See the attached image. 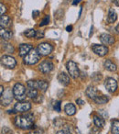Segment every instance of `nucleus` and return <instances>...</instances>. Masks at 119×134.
I'll use <instances>...</instances> for the list:
<instances>
[{
    "instance_id": "f257e3e1",
    "label": "nucleus",
    "mask_w": 119,
    "mask_h": 134,
    "mask_svg": "<svg viewBox=\"0 0 119 134\" xmlns=\"http://www.w3.org/2000/svg\"><path fill=\"white\" fill-rule=\"evenodd\" d=\"M34 122V115L31 113H26L24 115L17 116L14 119V124L19 129L28 130L32 127Z\"/></svg>"
},
{
    "instance_id": "f03ea898",
    "label": "nucleus",
    "mask_w": 119,
    "mask_h": 134,
    "mask_svg": "<svg viewBox=\"0 0 119 134\" xmlns=\"http://www.w3.org/2000/svg\"><path fill=\"white\" fill-rule=\"evenodd\" d=\"M12 91H13L15 99H17L19 102H20V101H25L26 97H28V96H27V91H26V89H25V86H23L22 84H20V83L16 84L15 86H14Z\"/></svg>"
},
{
    "instance_id": "7ed1b4c3",
    "label": "nucleus",
    "mask_w": 119,
    "mask_h": 134,
    "mask_svg": "<svg viewBox=\"0 0 119 134\" xmlns=\"http://www.w3.org/2000/svg\"><path fill=\"white\" fill-rule=\"evenodd\" d=\"M41 55L39 54V52H38V50L32 49L28 54L24 57V63L28 65H34L37 63H39V61L40 60Z\"/></svg>"
},
{
    "instance_id": "20e7f679",
    "label": "nucleus",
    "mask_w": 119,
    "mask_h": 134,
    "mask_svg": "<svg viewBox=\"0 0 119 134\" xmlns=\"http://www.w3.org/2000/svg\"><path fill=\"white\" fill-rule=\"evenodd\" d=\"M28 87L35 88L37 90H40L42 92H45L48 89V83L44 80H29L27 83Z\"/></svg>"
},
{
    "instance_id": "39448f33",
    "label": "nucleus",
    "mask_w": 119,
    "mask_h": 134,
    "mask_svg": "<svg viewBox=\"0 0 119 134\" xmlns=\"http://www.w3.org/2000/svg\"><path fill=\"white\" fill-rule=\"evenodd\" d=\"M66 68L68 70V73L69 75L73 77V79H76L80 76V70H79V67L77 65L76 63H74L73 61H69L66 63Z\"/></svg>"
},
{
    "instance_id": "423d86ee",
    "label": "nucleus",
    "mask_w": 119,
    "mask_h": 134,
    "mask_svg": "<svg viewBox=\"0 0 119 134\" xmlns=\"http://www.w3.org/2000/svg\"><path fill=\"white\" fill-rule=\"evenodd\" d=\"M31 108V104L28 101H20L15 104L14 106V112L15 113H24V112H28Z\"/></svg>"
},
{
    "instance_id": "0eeeda50",
    "label": "nucleus",
    "mask_w": 119,
    "mask_h": 134,
    "mask_svg": "<svg viewBox=\"0 0 119 134\" xmlns=\"http://www.w3.org/2000/svg\"><path fill=\"white\" fill-rule=\"evenodd\" d=\"M1 65L8 68V69H13L17 65V61L12 56L4 55L1 57Z\"/></svg>"
},
{
    "instance_id": "6e6552de",
    "label": "nucleus",
    "mask_w": 119,
    "mask_h": 134,
    "mask_svg": "<svg viewBox=\"0 0 119 134\" xmlns=\"http://www.w3.org/2000/svg\"><path fill=\"white\" fill-rule=\"evenodd\" d=\"M37 50H38V52H39V54H40V55L47 56V55H49V54H50L52 51H53V47H52V45H50V43L43 42V43L39 44Z\"/></svg>"
},
{
    "instance_id": "1a4fd4ad",
    "label": "nucleus",
    "mask_w": 119,
    "mask_h": 134,
    "mask_svg": "<svg viewBox=\"0 0 119 134\" xmlns=\"http://www.w3.org/2000/svg\"><path fill=\"white\" fill-rule=\"evenodd\" d=\"M13 98H15L13 91H11L10 89H8L1 96V104H2V106H8L12 102Z\"/></svg>"
},
{
    "instance_id": "9d476101",
    "label": "nucleus",
    "mask_w": 119,
    "mask_h": 134,
    "mask_svg": "<svg viewBox=\"0 0 119 134\" xmlns=\"http://www.w3.org/2000/svg\"><path fill=\"white\" fill-rule=\"evenodd\" d=\"M92 50L96 55L103 57V56L106 55L108 53V48L105 45H98V44H93L92 46Z\"/></svg>"
},
{
    "instance_id": "9b49d317",
    "label": "nucleus",
    "mask_w": 119,
    "mask_h": 134,
    "mask_svg": "<svg viewBox=\"0 0 119 134\" xmlns=\"http://www.w3.org/2000/svg\"><path fill=\"white\" fill-rule=\"evenodd\" d=\"M53 63L50 61H43L42 63H40V64L39 65V70L42 74H49L53 70Z\"/></svg>"
},
{
    "instance_id": "f8f14e48",
    "label": "nucleus",
    "mask_w": 119,
    "mask_h": 134,
    "mask_svg": "<svg viewBox=\"0 0 119 134\" xmlns=\"http://www.w3.org/2000/svg\"><path fill=\"white\" fill-rule=\"evenodd\" d=\"M104 86H105L106 90H107L109 93H114V92L116 91L117 89V82L115 79L109 77V78H106L105 83H104Z\"/></svg>"
},
{
    "instance_id": "ddd939ff",
    "label": "nucleus",
    "mask_w": 119,
    "mask_h": 134,
    "mask_svg": "<svg viewBox=\"0 0 119 134\" xmlns=\"http://www.w3.org/2000/svg\"><path fill=\"white\" fill-rule=\"evenodd\" d=\"M100 41L104 45H112L115 42V39L108 33H103L100 35Z\"/></svg>"
},
{
    "instance_id": "4468645a",
    "label": "nucleus",
    "mask_w": 119,
    "mask_h": 134,
    "mask_svg": "<svg viewBox=\"0 0 119 134\" xmlns=\"http://www.w3.org/2000/svg\"><path fill=\"white\" fill-rule=\"evenodd\" d=\"M32 49H33V47L30 44H27V43L20 44L19 45V56H20V57H25Z\"/></svg>"
},
{
    "instance_id": "2eb2a0df",
    "label": "nucleus",
    "mask_w": 119,
    "mask_h": 134,
    "mask_svg": "<svg viewBox=\"0 0 119 134\" xmlns=\"http://www.w3.org/2000/svg\"><path fill=\"white\" fill-rule=\"evenodd\" d=\"M58 81L59 82V84H62V86H68L71 83V79H70V76L65 73H61L59 75H58Z\"/></svg>"
},
{
    "instance_id": "dca6fc26",
    "label": "nucleus",
    "mask_w": 119,
    "mask_h": 134,
    "mask_svg": "<svg viewBox=\"0 0 119 134\" xmlns=\"http://www.w3.org/2000/svg\"><path fill=\"white\" fill-rule=\"evenodd\" d=\"M85 95L89 98H92L93 100L98 96V91H97V89L93 86H89L85 90Z\"/></svg>"
},
{
    "instance_id": "f3484780",
    "label": "nucleus",
    "mask_w": 119,
    "mask_h": 134,
    "mask_svg": "<svg viewBox=\"0 0 119 134\" xmlns=\"http://www.w3.org/2000/svg\"><path fill=\"white\" fill-rule=\"evenodd\" d=\"M64 111L67 114L68 116H73L75 113H76V108L73 104L72 103H68V104L65 105L64 107Z\"/></svg>"
},
{
    "instance_id": "a211bd4d",
    "label": "nucleus",
    "mask_w": 119,
    "mask_h": 134,
    "mask_svg": "<svg viewBox=\"0 0 119 134\" xmlns=\"http://www.w3.org/2000/svg\"><path fill=\"white\" fill-rule=\"evenodd\" d=\"M0 35H1V38L2 40H10L12 37H13V33L12 31H10L9 30H6L5 28H1L0 30Z\"/></svg>"
},
{
    "instance_id": "6ab92c4d",
    "label": "nucleus",
    "mask_w": 119,
    "mask_h": 134,
    "mask_svg": "<svg viewBox=\"0 0 119 134\" xmlns=\"http://www.w3.org/2000/svg\"><path fill=\"white\" fill-rule=\"evenodd\" d=\"M104 68L109 72H115L117 69L116 64L114 63L112 61H110V60H106V61L104 62Z\"/></svg>"
},
{
    "instance_id": "aec40b11",
    "label": "nucleus",
    "mask_w": 119,
    "mask_h": 134,
    "mask_svg": "<svg viewBox=\"0 0 119 134\" xmlns=\"http://www.w3.org/2000/svg\"><path fill=\"white\" fill-rule=\"evenodd\" d=\"M117 19V14L113 8H110L108 11V16H107V22L108 23H114L115 22Z\"/></svg>"
},
{
    "instance_id": "412c9836",
    "label": "nucleus",
    "mask_w": 119,
    "mask_h": 134,
    "mask_svg": "<svg viewBox=\"0 0 119 134\" xmlns=\"http://www.w3.org/2000/svg\"><path fill=\"white\" fill-rule=\"evenodd\" d=\"M10 23H11V20H10V18L8 16H1V18H0V26H1V28L8 27Z\"/></svg>"
},
{
    "instance_id": "4be33fe9",
    "label": "nucleus",
    "mask_w": 119,
    "mask_h": 134,
    "mask_svg": "<svg viewBox=\"0 0 119 134\" xmlns=\"http://www.w3.org/2000/svg\"><path fill=\"white\" fill-rule=\"evenodd\" d=\"M93 122H94V125L98 128H104V126L105 125V120H104L103 118L98 117V116H94L93 117Z\"/></svg>"
},
{
    "instance_id": "5701e85b",
    "label": "nucleus",
    "mask_w": 119,
    "mask_h": 134,
    "mask_svg": "<svg viewBox=\"0 0 119 134\" xmlns=\"http://www.w3.org/2000/svg\"><path fill=\"white\" fill-rule=\"evenodd\" d=\"M108 97H106L105 96H97L93 101H94L95 104L97 105H103V104H106L108 102Z\"/></svg>"
},
{
    "instance_id": "b1692460",
    "label": "nucleus",
    "mask_w": 119,
    "mask_h": 134,
    "mask_svg": "<svg viewBox=\"0 0 119 134\" xmlns=\"http://www.w3.org/2000/svg\"><path fill=\"white\" fill-rule=\"evenodd\" d=\"M112 134H119V120H114L111 127Z\"/></svg>"
},
{
    "instance_id": "393cba45",
    "label": "nucleus",
    "mask_w": 119,
    "mask_h": 134,
    "mask_svg": "<svg viewBox=\"0 0 119 134\" xmlns=\"http://www.w3.org/2000/svg\"><path fill=\"white\" fill-rule=\"evenodd\" d=\"M27 96H28V97H29V98L34 99L36 97H38V90L35 89V88L28 87V89L27 90Z\"/></svg>"
},
{
    "instance_id": "a878e982",
    "label": "nucleus",
    "mask_w": 119,
    "mask_h": 134,
    "mask_svg": "<svg viewBox=\"0 0 119 134\" xmlns=\"http://www.w3.org/2000/svg\"><path fill=\"white\" fill-rule=\"evenodd\" d=\"M36 31H37V30H35L34 29H28V30H27L26 31L24 32V34H25V36H26L27 38H28V39H31V38H35Z\"/></svg>"
},
{
    "instance_id": "bb28decb",
    "label": "nucleus",
    "mask_w": 119,
    "mask_h": 134,
    "mask_svg": "<svg viewBox=\"0 0 119 134\" xmlns=\"http://www.w3.org/2000/svg\"><path fill=\"white\" fill-rule=\"evenodd\" d=\"M1 132H2V134H13V130L8 127H3Z\"/></svg>"
},
{
    "instance_id": "cd10ccee",
    "label": "nucleus",
    "mask_w": 119,
    "mask_h": 134,
    "mask_svg": "<svg viewBox=\"0 0 119 134\" xmlns=\"http://www.w3.org/2000/svg\"><path fill=\"white\" fill-rule=\"evenodd\" d=\"M44 31L43 30H37L36 31V36L35 38L37 40H39V39H43L44 38Z\"/></svg>"
},
{
    "instance_id": "c85d7f7f",
    "label": "nucleus",
    "mask_w": 119,
    "mask_h": 134,
    "mask_svg": "<svg viewBox=\"0 0 119 134\" xmlns=\"http://www.w3.org/2000/svg\"><path fill=\"white\" fill-rule=\"evenodd\" d=\"M53 122H54V125H55L56 127H61L62 125V123L64 122V121H63V119H59V118H57V119H54Z\"/></svg>"
},
{
    "instance_id": "c756f323",
    "label": "nucleus",
    "mask_w": 119,
    "mask_h": 134,
    "mask_svg": "<svg viewBox=\"0 0 119 134\" xmlns=\"http://www.w3.org/2000/svg\"><path fill=\"white\" fill-rule=\"evenodd\" d=\"M49 21H50V17H49V16H46V17L43 19V20L41 21L40 24H39V27H43V26H45V25H48Z\"/></svg>"
},
{
    "instance_id": "7c9ffc66",
    "label": "nucleus",
    "mask_w": 119,
    "mask_h": 134,
    "mask_svg": "<svg viewBox=\"0 0 119 134\" xmlns=\"http://www.w3.org/2000/svg\"><path fill=\"white\" fill-rule=\"evenodd\" d=\"M100 133H101V130L100 128H98V127H94V128H93L90 130V134H100Z\"/></svg>"
},
{
    "instance_id": "2f4dec72",
    "label": "nucleus",
    "mask_w": 119,
    "mask_h": 134,
    "mask_svg": "<svg viewBox=\"0 0 119 134\" xmlns=\"http://www.w3.org/2000/svg\"><path fill=\"white\" fill-rule=\"evenodd\" d=\"M53 108H54V110H55V111H57V112L61 111V101H57V102H55Z\"/></svg>"
},
{
    "instance_id": "473e14b6",
    "label": "nucleus",
    "mask_w": 119,
    "mask_h": 134,
    "mask_svg": "<svg viewBox=\"0 0 119 134\" xmlns=\"http://www.w3.org/2000/svg\"><path fill=\"white\" fill-rule=\"evenodd\" d=\"M56 134H72V133H71V131H70V130H67V129H63V130L57 131V133H56Z\"/></svg>"
},
{
    "instance_id": "72a5a7b5",
    "label": "nucleus",
    "mask_w": 119,
    "mask_h": 134,
    "mask_svg": "<svg viewBox=\"0 0 119 134\" xmlns=\"http://www.w3.org/2000/svg\"><path fill=\"white\" fill-rule=\"evenodd\" d=\"M0 8H0V14H1V16H3L5 12L7 11V8L3 4H0Z\"/></svg>"
},
{
    "instance_id": "f704fd0d",
    "label": "nucleus",
    "mask_w": 119,
    "mask_h": 134,
    "mask_svg": "<svg viewBox=\"0 0 119 134\" xmlns=\"http://www.w3.org/2000/svg\"><path fill=\"white\" fill-rule=\"evenodd\" d=\"M5 49H6L8 52H14V48H13V46H12L11 44H7V46H6V48H5Z\"/></svg>"
},
{
    "instance_id": "c9c22d12",
    "label": "nucleus",
    "mask_w": 119,
    "mask_h": 134,
    "mask_svg": "<svg viewBox=\"0 0 119 134\" xmlns=\"http://www.w3.org/2000/svg\"><path fill=\"white\" fill-rule=\"evenodd\" d=\"M42 100H43V97H41V96H38V97H36L35 98L33 99V101L36 103H40Z\"/></svg>"
},
{
    "instance_id": "e433bc0d",
    "label": "nucleus",
    "mask_w": 119,
    "mask_h": 134,
    "mask_svg": "<svg viewBox=\"0 0 119 134\" xmlns=\"http://www.w3.org/2000/svg\"><path fill=\"white\" fill-rule=\"evenodd\" d=\"M39 11H38V10H35V11L32 12V18H34V19H36V18H38L39 16Z\"/></svg>"
},
{
    "instance_id": "4c0bfd02",
    "label": "nucleus",
    "mask_w": 119,
    "mask_h": 134,
    "mask_svg": "<svg viewBox=\"0 0 119 134\" xmlns=\"http://www.w3.org/2000/svg\"><path fill=\"white\" fill-rule=\"evenodd\" d=\"M76 103H77V104L80 105V106H82V105H84V100H82V99L79 98V99H77V100H76Z\"/></svg>"
},
{
    "instance_id": "58836bf2",
    "label": "nucleus",
    "mask_w": 119,
    "mask_h": 134,
    "mask_svg": "<svg viewBox=\"0 0 119 134\" xmlns=\"http://www.w3.org/2000/svg\"><path fill=\"white\" fill-rule=\"evenodd\" d=\"M29 134H41V131L39 130H33V131H31Z\"/></svg>"
},
{
    "instance_id": "ea45409f",
    "label": "nucleus",
    "mask_w": 119,
    "mask_h": 134,
    "mask_svg": "<svg viewBox=\"0 0 119 134\" xmlns=\"http://www.w3.org/2000/svg\"><path fill=\"white\" fill-rule=\"evenodd\" d=\"M66 30H67L68 32H71L72 30H73V26H68L67 28H66Z\"/></svg>"
},
{
    "instance_id": "a19ab883",
    "label": "nucleus",
    "mask_w": 119,
    "mask_h": 134,
    "mask_svg": "<svg viewBox=\"0 0 119 134\" xmlns=\"http://www.w3.org/2000/svg\"><path fill=\"white\" fill-rule=\"evenodd\" d=\"M113 3L115 5V6L119 7V0H113Z\"/></svg>"
},
{
    "instance_id": "79ce46f5",
    "label": "nucleus",
    "mask_w": 119,
    "mask_h": 134,
    "mask_svg": "<svg viewBox=\"0 0 119 134\" xmlns=\"http://www.w3.org/2000/svg\"><path fill=\"white\" fill-rule=\"evenodd\" d=\"M80 1H81V0H73V6H75V5L79 4V3H80Z\"/></svg>"
},
{
    "instance_id": "37998d69",
    "label": "nucleus",
    "mask_w": 119,
    "mask_h": 134,
    "mask_svg": "<svg viewBox=\"0 0 119 134\" xmlns=\"http://www.w3.org/2000/svg\"><path fill=\"white\" fill-rule=\"evenodd\" d=\"M3 92H4V87H3V86H0V95L2 96L3 95Z\"/></svg>"
},
{
    "instance_id": "c03bdc74",
    "label": "nucleus",
    "mask_w": 119,
    "mask_h": 134,
    "mask_svg": "<svg viewBox=\"0 0 119 134\" xmlns=\"http://www.w3.org/2000/svg\"><path fill=\"white\" fill-rule=\"evenodd\" d=\"M115 30H116V31H117V32H118V33H119V24L117 25L116 27H115Z\"/></svg>"
},
{
    "instance_id": "a18cd8bd",
    "label": "nucleus",
    "mask_w": 119,
    "mask_h": 134,
    "mask_svg": "<svg viewBox=\"0 0 119 134\" xmlns=\"http://www.w3.org/2000/svg\"><path fill=\"white\" fill-rule=\"evenodd\" d=\"M82 8H81V9H80V12H79V18L81 17V15H82Z\"/></svg>"
}]
</instances>
